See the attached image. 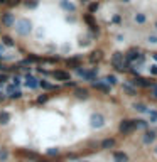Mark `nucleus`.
Masks as SVG:
<instances>
[{
	"label": "nucleus",
	"mask_w": 157,
	"mask_h": 162,
	"mask_svg": "<svg viewBox=\"0 0 157 162\" xmlns=\"http://www.w3.org/2000/svg\"><path fill=\"white\" fill-rule=\"evenodd\" d=\"M120 133H123V135H128L130 132L137 130V123L135 120H128V118H125V120H122L120 122Z\"/></svg>",
	"instance_id": "1"
},
{
	"label": "nucleus",
	"mask_w": 157,
	"mask_h": 162,
	"mask_svg": "<svg viewBox=\"0 0 157 162\" xmlns=\"http://www.w3.org/2000/svg\"><path fill=\"white\" fill-rule=\"evenodd\" d=\"M90 125L93 127V128H101V127L105 125L103 115H100V113H93L91 118H90Z\"/></svg>",
	"instance_id": "2"
},
{
	"label": "nucleus",
	"mask_w": 157,
	"mask_h": 162,
	"mask_svg": "<svg viewBox=\"0 0 157 162\" xmlns=\"http://www.w3.org/2000/svg\"><path fill=\"white\" fill-rule=\"evenodd\" d=\"M157 139V132L156 130H145V133L142 135V142L145 144V145H149V144H152V142Z\"/></svg>",
	"instance_id": "3"
},
{
	"label": "nucleus",
	"mask_w": 157,
	"mask_h": 162,
	"mask_svg": "<svg viewBox=\"0 0 157 162\" xmlns=\"http://www.w3.org/2000/svg\"><path fill=\"white\" fill-rule=\"evenodd\" d=\"M139 54H140V51H139V49H135V47H134V49H130V51L127 52V61H128V63H135L137 58H139Z\"/></svg>",
	"instance_id": "4"
},
{
	"label": "nucleus",
	"mask_w": 157,
	"mask_h": 162,
	"mask_svg": "<svg viewBox=\"0 0 157 162\" xmlns=\"http://www.w3.org/2000/svg\"><path fill=\"white\" fill-rule=\"evenodd\" d=\"M113 161L115 162H128V155H127L125 152H115L113 154Z\"/></svg>",
	"instance_id": "5"
},
{
	"label": "nucleus",
	"mask_w": 157,
	"mask_h": 162,
	"mask_svg": "<svg viewBox=\"0 0 157 162\" xmlns=\"http://www.w3.org/2000/svg\"><path fill=\"white\" fill-rule=\"evenodd\" d=\"M123 91H125L127 95H130V96H135V95H137V88H135V84H132V83L123 84Z\"/></svg>",
	"instance_id": "6"
},
{
	"label": "nucleus",
	"mask_w": 157,
	"mask_h": 162,
	"mask_svg": "<svg viewBox=\"0 0 157 162\" xmlns=\"http://www.w3.org/2000/svg\"><path fill=\"white\" fill-rule=\"evenodd\" d=\"M115 145H117L115 139H105V140L101 142V149H113Z\"/></svg>",
	"instance_id": "7"
},
{
	"label": "nucleus",
	"mask_w": 157,
	"mask_h": 162,
	"mask_svg": "<svg viewBox=\"0 0 157 162\" xmlns=\"http://www.w3.org/2000/svg\"><path fill=\"white\" fill-rule=\"evenodd\" d=\"M135 22L139 24V26H144L147 22V15L145 14H142V12H137L135 14Z\"/></svg>",
	"instance_id": "8"
},
{
	"label": "nucleus",
	"mask_w": 157,
	"mask_h": 162,
	"mask_svg": "<svg viewBox=\"0 0 157 162\" xmlns=\"http://www.w3.org/2000/svg\"><path fill=\"white\" fill-rule=\"evenodd\" d=\"M134 108H135L139 113H147V111H149V108H147L145 103H135L134 105Z\"/></svg>",
	"instance_id": "9"
},
{
	"label": "nucleus",
	"mask_w": 157,
	"mask_h": 162,
	"mask_svg": "<svg viewBox=\"0 0 157 162\" xmlns=\"http://www.w3.org/2000/svg\"><path fill=\"white\" fill-rule=\"evenodd\" d=\"M105 81H106L108 84H117L118 83V78L113 76V74H108V76H105Z\"/></svg>",
	"instance_id": "10"
},
{
	"label": "nucleus",
	"mask_w": 157,
	"mask_h": 162,
	"mask_svg": "<svg viewBox=\"0 0 157 162\" xmlns=\"http://www.w3.org/2000/svg\"><path fill=\"white\" fill-rule=\"evenodd\" d=\"M135 123H137V128H144V130L149 127V122H147V120H142V118L135 120Z\"/></svg>",
	"instance_id": "11"
},
{
	"label": "nucleus",
	"mask_w": 157,
	"mask_h": 162,
	"mask_svg": "<svg viewBox=\"0 0 157 162\" xmlns=\"http://www.w3.org/2000/svg\"><path fill=\"white\" fill-rule=\"evenodd\" d=\"M95 86H96V88L98 89H101V91H105V93H108V91H110V88H108V84L105 83H95Z\"/></svg>",
	"instance_id": "12"
},
{
	"label": "nucleus",
	"mask_w": 157,
	"mask_h": 162,
	"mask_svg": "<svg viewBox=\"0 0 157 162\" xmlns=\"http://www.w3.org/2000/svg\"><path fill=\"white\" fill-rule=\"evenodd\" d=\"M147 113L150 115V120H149V122H152V123H157V111H156V110H149Z\"/></svg>",
	"instance_id": "13"
},
{
	"label": "nucleus",
	"mask_w": 157,
	"mask_h": 162,
	"mask_svg": "<svg viewBox=\"0 0 157 162\" xmlns=\"http://www.w3.org/2000/svg\"><path fill=\"white\" fill-rule=\"evenodd\" d=\"M76 96H78V98H86V96H88V91H86V89H78V91H76Z\"/></svg>",
	"instance_id": "14"
},
{
	"label": "nucleus",
	"mask_w": 157,
	"mask_h": 162,
	"mask_svg": "<svg viewBox=\"0 0 157 162\" xmlns=\"http://www.w3.org/2000/svg\"><path fill=\"white\" fill-rule=\"evenodd\" d=\"M147 42L149 44H157V36H149L147 37Z\"/></svg>",
	"instance_id": "15"
},
{
	"label": "nucleus",
	"mask_w": 157,
	"mask_h": 162,
	"mask_svg": "<svg viewBox=\"0 0 157 162\" xmlns=\"http://www.w3.org/2000/svg\"><path fill=\"white\" fill-rule=\"evenodd\" d=\"M7 120H9V115L7 113H0V122L2 123H7Z\"/></svg>",
	"instance_id": "16"
},
{
	"label": "nucleus",
	"mask_w": 157,
	"mask_h": 162,
	"mask_svg": "<svg viewBox=\"0 0 157 162\" xmlns=\"http://www.w3.org/2000/svg\"><path fill=\"white\" fill-rule=\"evenodd\" d=\"M150 74H152V76H157V63L150 66Z\"/></svg>",
	"instance_id": "17"
},
{
	"label": "nucleus",
	"mask_w": 157,
	"mask_h": 162,
	"mask_svg": "<svg viewBox=\"0 0 157 162\" xmlns=\"http://www.w3.org/2000/svg\"><path fill=\"white\" fill-rule=\"evenodd\" d=\"M7 159V150H0V161H5Z\"/></svg>",
	"instance_id": "18"
},
{
	"label": "nucleus",
	"mask_w": 157,
	"mask_h": 162,
	"mask_svg": "<svg viewBox=\"0 0 157 162\" xmlns=\"http://www.w3.org/2000/svg\"><path fill=\"white\" fill-rule=\"evenodd\" d=\"M152 96L157 98V84H152Z\"/></svg>",
	"instance_id": "19"
},
{
	"label": "nucleus",
	"mask_w": 157,
	"mask_h": 162,
	"mask_svg": "<svg viewBox=\"0 0 157 162\" xmlns=\"http://www.w3.org/2000/svg\"><path fill=\"white\" fill-rule=\"evenodd\" d=\"M120 21H122V17L117 14V15H113V24H120Z\"/></svg>",
	"instance_id": "20"
},
{
	"label": "nucleus",
	"mask_w": 157,
	"mask_h": 162,
	"mask_svg": "<svg viewBox=\"0 0 157 162\" xmlns=\"http://www.w3.org/2000/svg\"><path fill=\"white\" fill-rule=\"evenodd\" d=\"M152 59H154V61L157 63V52H154V54H152Z\"/></svg>",
	"instance_id": "21"
},
{
	"label": "nucleus",
	"mask_w": 157,
	"mask_h": 162,
	"mask_svg": "<svg viewBox=\"0 0 157 162\" xmlns=\"http://www.w3.org/2000/svg\"><path fill=\"white\" fill-rule=\"evenodd\" d=\"M154 27H156V31H157V19H156V22H154Z\"/></svg>",
	"instance_id": "22"
},
{
	"label": "nucleus",
	"mask_w": 157,
	"mask_h": 162,
	"mask_svg": "<svg viewBox=\"0 0 157 162\" xmlns=\"http://www.w3.org/2000/svg\"><path fill=\"white\" fill-rule=\"evenodd\" d=\"M122 2H123V4H128V2H130V0H122Z\"/></svg>",
	"instance_id": "23"
},
{
	"label": "nucleus",
	"mask_w": 157,
	"mask_h": 162,
	"mask_svg": "<svg viewBox=\"0 0 157 162\" xmlns=\"http://www.w3.org/2000/svg\"><path fill=\"white\" fill-rule=\"evenodd\" d=\"M154 154H156V155H157V145H156V149H154Z\"/></svg>",
	"instance_id": "24"
},
{
	"label": "nucleus",
	"mask_w": 157,
	"mask_h": 162,
	"mask_svg": "<svg viewBox=\"0 0 157 162\" xmlns=\"http://www.w3.org/2000/svg\"><path fill=\"white\" fill-rule=\"evenodd\" d=\"M83 2H90V0H83Z\"/></svg>",
	"instance_id": "25"
}]
</instances>
